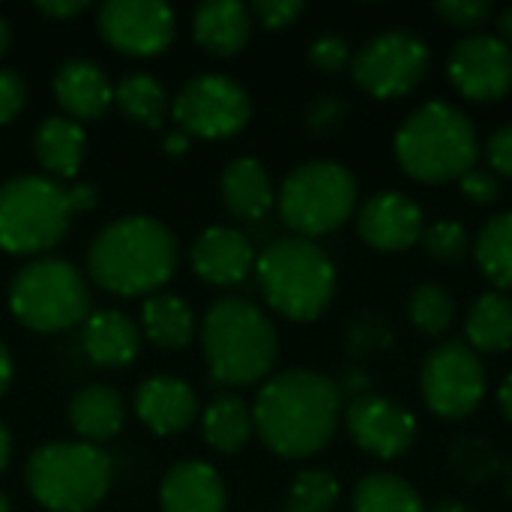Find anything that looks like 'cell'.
I'll return each mask as SVG.
<instances>
[{
	"instance_id": "6da1fadb",
	"label": "cell",
	"mask_w": 512,
	"mask_h": 512,
	"mask_svg": "<svg viewBox=\"0 0 512 512\" xmlns=\"http://www.w3.org/2000/svg\"><path fill=\"white\" fill-rule=\"evenodd\" d=\"M342 390L336 381L291 369L270 378L252 408L255 432L282 459H306L324 450L339 426Z\"/></svg>"
},
{
	"instance_id": "7a4b0ae2",
	"label": "cell",
	"mask_w": 512,
	"mask_h": 512,
	"mask_svg": "<svg viewBox=\"0 0 512 512\" xmlns=\"http://www.w3.org/2000/svg\"><path fill=\"white\" fill-rule=\"evenodd\" d=\"M180 261L177 237L153 216H123L105 225L87 249L90 279L108 294H159Z\"/></svg>"
},
{
	"instance_id": "3957f363",
	"label": "cell",
	"mask_w": 512,
	"mask_h": 512,
	"mask_svg": "<svg viewBox=\"0 0 512 512\" xmlns=\"http://www.w3.org/2000/svg\"><path fill=\"white\" fill-rule=\"evenodd\" d=\"M201 345L210 378L228 387L264 381L279 357V336L270 318L237 297L216 300L201 324Z\"/></svg>"
},
{
	"instance_id": "277c9868",
	"label": "cell",
	"mask_w": 512,
	"mask_h": 512,
	"mask_svg": "<svg viewBox=\"0 0 512 512\" xmlns=\"http://www.w3.org/2000/svg\"><path fill=\"white\" fill-rule=\"evenodd\" d=\"M255 276L270 309L291 321H315L336 294L327 252L306 237H279L255 261Z\"/></svg>"
},
{
	"instance_id": "5b68a950",
	"label": "cell",
	"mask_w": 512,
	"mask_h": 512,
	"mask_svg": "<svg viewBox=\"0 0 512 512\" xmlns=\"http://www.w3.org/2000/svg\"><path fill=\"white\" fill-rule=\"evenodd\" d=\"M477 150L474 126L447 102L417 108L396 132V159L420 183L462 180L474 168Z\"/></svg>"
},
{
	"instance_id": "8992f818",
	"label": "cell",
	"mask_w": 512,
	"mask_h": 512,
	"mask_svg": "<svg viewBox=\"0 0 512 512\" xmlns=\"http://www.w3.org/2000/svg\"><path fill=\"white\" fill-rule=\"evenodd\" d=\"M114 465L108 453L84 441H54L27 462V489L48 512H90L111 489Z\"/></svg>"
},
{
	"instance_id": "52a82bcc",
	"label": "cell",
	"mask_w": 512,
	"mask_h": 512,
	"mask_svg": "<svg viewBox=\"0 0 512 512\" xmlns=\"http://www.w3.org/2000/svg\"><path fill=\"white\" fill-rule=\"evenodd\" d=\"M9 309L27 330L60 333L90 318V288L69 261L39 258L15 273Z\"/></svg>"
},
{
	"instance_id": "ba28073f",
	"label": "cell",
	"mask_w": 512,
	"mask_h": 512,
	"mask_svg": "<svg viewBox=\"0 0 512 512\" xmlns=\"http://www.w3.org/2000/svg\"><path fill=\"white\" fill-rule=\"evenodd\" d=\"M72 210L66 186L51 177L24 174L0 183V249L9 255H39L54 249Z\"/></svg>"
},
{
	"instance_id": "9c48e42d",
	"label": "cell",
	"mask_w": 512,
	"mask_h": 512,
	"mask_svg": "<svg viewBox=\"0 0 512 512\" xmlns=\"http://www.w3.org/2000/svg\"><path fill=\"white\" fill-rule=\"evenodd\" d=\"M357 204V183L339 162H306L294 168L279 189V216L297 237L336 231Z\"/></svg>"
},
{
	"instance_id": "30bf717a",
	"label": "cell",
	"mask_w": 512,
	"mask_h": 512,
	"mask_svg": "<svg viewBox=\"0 0 512 512\" xmlns=\"http://www.w3.org/2000/svg\"><path fill=\"white\" fill-rule=\"evenodd\" d=\"M171 117L189 138H231L249 123L252 102L234 78L198 75L174 96Z\"/></svg>"
},
{
	"instance_id": "8fae6325",
	"label": "cell",
	"mask_w": 512,
	"mask_h": 512,
	"mask_svg": "<svg viewBox=\"0 0 512 512\" xmlns=\"http://www.w3.org/2000/svg\"><path fill=\"white\" fill-rule=\"evenodd\" d=\"M429 69V48L405 30H390L369 39L351 60L354 81L375 99L411 93Z\"/></svg>"
},
{
	"instance_id": "7c38bea8",
	"label": "cell",
	"mask_w": 512,
	"mask_h": 512,
	"mask_svg": "<svg viewBox=\"0 0 512 512\" xmlns=\"http://www.w3.org/2000/svg\"><path fill=\"white\" fill-rule=\"evenodd\" d=\"M426 405L447 420H462L477 411L486 396V372L477 354L462 342L435 348L420 375Z\"/></svg>"
},
{
	"instance_id": "4fadbf2b",
	"label": "cell",
	"mask_w": 512,
	"mask_h": 512,
	"mask_svg": "<svg viewBox=\"0 0 512 512\" xmlns=\"http://www.w3.org/2000/svg\"><path fill=\"white\" fill-rule=\"evenodd\" d=\"M102 39L129 57H153L174 39L177 18L162 0H108L96 12Z\"/></svg>"
},
{
	"instance_id": "5bb4252c",
	"label": "cell",
	"mask_w": 512,
	"mask_h": 512,
	"mask_svg": "<svg viewBox=\"0 0 512 512\" xmlns=\"http://www.w3.org/2000/svg\"><path fill=\"white\" fill-rule=\"evenodd\" d=\"M450 78L462 96L474 102H495L512 87V48L498 36L462 39L450 54Z\"/></svg>"
},
{
	"instance_id": "9a60e30c",
	"label": "cell",
	"mask_w": 512,
	"mask_h": 512,
	"mask_svg": "<svg viewBox=\"0 0 512 512\" xmlns=\"http://www.w3.org/2000/svg\"><path fill=\"white\" fill-rule=\"evenodd\" d=\"M348 432L366 453L396 459L414 444L417 423L405 405L366 393L348 405Z\"/></svg>"
},
{
	"instance_id": "2e32d148",
	"label": "cell",
	"mask_w": 512,
	"mask_h": 512,
	"mask_svg": "<svg viewBox=\"0 0 512 512\" xmlns=\"http://www.w3.org/2000/svg\"><path fill=\"white\" fill-rule=\"evenodd\" d=\"M357 228L369 246L402 252L423 237V210L399 192H381L360 210Z\"/></svg>"
},
{
	"instance_id": "e0dca14e",
	"label": "cell",
	"mask_w": 512,
	"mask_h": 512,
	"mask_svg": "<svg viewBox=\"0 0 512 512\" xmlns=\"http://www.w3.org/2000/svg\"><path fill=\"white\" fill-rule=\"evenodd\" d=\"M255 249L237 228H207L192 246V267L210 285H237L255 270Z\"/></svg>"
},
{
	"instance_id": "ac0fdd59",
	"label": "cell",
	"mask_w": 512,
	"mask_h": 512,
	"mask_svg": "<svg viewBox=\"0 0 512 512\" xmlns=\"http://www.w3.org/2000/svg\"><path fill=\"white\" fill-rule=\"evenodd\" d=\"M135 414L156 435H177L198 417V396L174 375H153L135 390Z\"/></svg>"
},
{
	"instance_id": "d6986e66",
	"label": "cell",
	"mask_w": 512,
	"mask_h": 512,
	"mask_svg": "<svg viewBox=\"0 0 512 512\" xmlns=\"http://www.w3.org/2000/svg\"><path fill=\"white\" fill-rule=\"evenodd\" d=\"M54 96L69 120H96L114 102V84L99 63L87 57H72L54 75Z\"/></svg>"
},
{
	"instance_id": "ffe728a7",
	"label": "cell",
	"mask_w": 512,
	"mask_h": 512,
	"mask_svg": "<svg viewBox=\"0 0 512 512\" xmlns=\"http://www.w3.org/2000/svg\"><path fill=\"white\" fill-rule=\"evenodd\" d=\"M159 504L162 512H225L228 498L216 468L186 459L162 477Z\"/></svg>"
},
{
	"instance_id": "44dd1931",
	"label": "cell",
	"mask_w": 512,
	"mask_h": 512,
	"mask_svg": "<svg viewBox=\"0 0 512 512\" xmlns=\"http://www.w3.org/2000/svg\"><path fill=\"white\" fill-rule=\"evenodd\" d=\"M249 33H252V12L240 0H204L192 15L195 42L216 57H231L243 51Z\"/></svg>"
},
{
	"instance_id": "7402d4cb",
	"label": "cell",
	"mask_w": 512,
	"mask_h": 512,
	"mask_svg": "<svg viewBox=\"0 0 512 512\" xmlns=\"http://www.w3.org/2000/svg\"><path fill=\"white\" fill-rule=\"evenodd\" d=\"M81 345H84V354L96 366L120 369L138 357L141 330L129 315H123L117 309H102V312H90V318L84 321Z\"/></svg>"
},
{
	"instance_id": "603a6c76",
	"label": "cell",
	"mask_w": 512,
	"mask_h": 512,
	"mask_svg": "<svg viewBox=\"0 0 512 512\" xmlns=\"http://www.w3.org/2000/svg\"><path fill=\"white\" fill-rule=\"evenodd\" d=\"M123 420H126L123 399L117 390L105 384H87L69 402V423L84 444L99 447L111 441L123 429Z\"/></svg>"
},
{
	"instance_id": "cb8c5ba5",
	"label": "cell",
	"mask_w": 512,
	"mask_h": 512,
	"mask_svg": "<svg viewBox=\"0 0 512 512\" xmlns=\"http://www.w3.org/2000/svg\"><path fill=\"white\" fill-rule=\"evenodd\" d=\"M222 198L225 207L246 222H255L261 216H267V210L273 207V186L270 177L264 171V165L258 159L240 156L234 162H228V168L222 171Z\"/></svg>"
},
{
	"instance_id": "d4e9b609",
	"label": "cell",
	"mask_w": 512,
	"mask_h": 512,
	"mask_svg": "<svg viewBox=\"0 0 512 512\" xmlns=\"http://www.w3.org/2000/svg\"><path fill=\"white\" fill-rule=\"evenodd\" d=\"M33 150L39 165L60 180H69L78 174L81 162H84V150H87V135L84 129L69 120V117H45L36 126L33 135Z\"/></svg>"
},
{
	"instance_id": "484cf974",
	"label": "cell",
	"mask_w": 512,
	"mask_h": 512,
	"mask_svg": "<svg viewBox=\"0 0 512 512\" xmlns=\"http://www.w3.org/2000/svg\"><path fill=\"white\" fill-rule=\"evenodd\" d=\"M144 336L168 351H180L195 336V315L186 300L174 294H153L144 303Z\"/></svg>"
},
{
	"instance_id": "4316f807",
	"label": "cell",
	"mask_w": 512,
	"mask_h": 512,
	"mask_svg": "<svg viewBox=\"0 0 512 512\" xmlns=\"http://www.w3.org/2000/svg\"><path fill=\"white\" fill-rule=\"evenodd\" d=\"M255 432L252 408L240 396H216L204 411V438L219 453H237Z\"/></svg>"
},
{
	"instance_id": "83f0119b",
	"label": "cell",
	"mask_w": 512,
	"mask_h": 512,
	"mask_svg": "<svg viewBox=\"0 0 512 512\" xmlns=\"http://www.w3.org/2000/svg\"><path fill=\"white\" fill-rule=\"evenodd\" d=\"M468 342L477 351L501 354L512 345V303L504 294H483L468 315Z\"/></svg>"
},
{
	"instance_id": "f1b7e54d",
	"label": "cell",
	"mask_w": 512,
	"mask_h": 512,
	"mask_svg": "<svg viewBox=\"0 0 512 512\" xmlns=\"http://www.w3.org/2000/svg\"><path fill=\"white\" fill-rule=\"evenodd\" d=\"M114 99L120 105V111L150 129H159L168 117V93L165 87L147 75V72H132L126 75L117 87H114Z\"/></svg>"
},
{
	"instance_id": "f546056e",
	"label": "cell",
	"mask_w": 512,
	"mask_h": 512,
	"mask_svg": "<svg viewBox=\"0 0 512 512\" xmlns=\"http://www.w3.org/2000/svg\"><path fill=\"white\" fill-rule=\"evenodd\" d=\"M354 512H426L420 495L393 474H372L354 489Z\"/></svg>"
},
{
	"instance_id": "4dcf8cb0",
	"label": "cell",
	"mask_w": 512,
	"mask_h": 512,
	"mask_svg": "<svg viewBox=\"0 0 512 512\" xmlns=\"http://www.w3.org/2000/svg\"><path fill=\"white\" fill-rule=\"evenodd\" d=\"M477 264L498 288H512V213L486 222L477 237Z\"/></svg>"
},
{
	"instance_id": "1f68e13d",
	"label": "cell",
	"mask_w": 512,
	"mask_h": 512,
	"mask_svg": "<svg viewBox=\"0 0 512 512\" xmlns=\"http://www.w3.org/2000/svg\"><path fill=\"white\" fill-rule=\"evenodd\" d=\"M408 312H411L414 327H420L426 336H438V333H444V330L453 324L456 303H453V297H450L441 285L426 282V285H420V288L411 294Z\"/></svg>"
},
{
	"instance_id": "d6a6232c",
	"label": "cell",
	"mask_w": 512,
	"mask_h": 512,
	"mask_svg": "<svg viewBox=\"0 0 512 512\" xmlns=\"http://www.w3.org/2000/svg\"><path fill=\"white\" fill-rule=\"evenodd\" d=\"M339 501V483L327 471H303L291 486V504L300 512H330Z\"/></svg>"
},
{
	"instance_id": "836d02e7",
	"label": "cell",
	"mask_w": 512,
	"mask_h": 512,
	"mask_svg": "<svg viewBox=\"0 0 512 512\" xmlns=\"http://www.w3.org/2000/svg\"><path fill=\"white\" fill-rule=\"evenodd\" d=\"M423 243H426V252L444 264H456L468 255V231L459 222H435L423 234Z\"/></svg>"
},
{
	"instance_id": "e575fe53",
	"label": "cell",
	"mask_w": 512,
	"mask_h": 512,
	"mask_svg": "<svg viewBox=\"0 0 512 512\" xmlns=\"http://www.w3.org/2000/svg\"><path fill=\"white\" fill-rule=\"evenodd\" d=\"M390 342V327L384 318L378 315H363L360 321H354L351 333H348V348L354 357H363V354H375L381 351L384 345Z\"/></svg>"
},
{
	"instance_id": "d590c367",
	"label": "cell",
	"mask_w": 512,
	"mask_h": 512,
	"mask_svg": "<svg viewBox=\"0 0 512 512\" xmlns=\"http://www.w3.org/2000/svg\"><path fill=\"white\" fill-rule=\"evenodd\" d=\"M435 9H438V15H444L456 27H477L492 15L489 0H444Z\"/></svg>"
},
{
	"instance_id": "8d00e7d4",
	"label": "cell",
	"mask_w": 512,
	"mask_h": 512,
	"mask_svg": "<svg viewBox=\"0 0 512 512\" xmlns=\"http://www.w3.org/2000/svg\"><path fill=\"white\" fill-rule=\"evenodd\" d=\"M309 60H312L321 72H339V69L348 66L351 51H348V42H345L342 36H321V39L312 42Z\"/></svg>"
},
{
	"instance_id": "74e56055",
	"label": "cell",
	"mask_w": 512,
	"mask_h": 512,
	"mask_svg": "<svg viewBox=\"0 0 512 512\" xmlns=\"http://www.w3.org/2000/svg\"><path fill=\"white\" fill-rule=\"evenodd\" d=\"M27 102V87L15 69H0V126L15 120Z\"/></svg>"
},
{
	"instance_id": "f35d334b",
	"label": "cell",
	"mask_w": 512,
	"mask_h": 512,
	"mask_svg": "<svg viewBox=\"0 0 512 512\" xmlns=\"http://www.w3.org/2000/svg\"><path fill=\"white\" fill-rule=\"evenodd\" d=\"M252 12L258 15L264 27L279 30V27H288L303 12V3L300 0H255Z\"/></svg>"
},
{
	"instance_id": "ab89813d",
	"label": "cell",
	"mask_w": 512,
	"mask_h": 512,
	"mask_svg": "<svg viewBox=\"0 0 512 512\" xmlns=\"http://www.w3.org/2000/svg\"><path fill=\"white\" fill-rule=\"evenodd\" d=\"M462 192L474 204H492L498 198V177L486 168H471L462 177Z\"/></svg>"
},
{
	"instance_id": "60d3db41",
	"label": "cell",
	"mask_w": 512,
	"mask_h": 512,
	"mask_svg": "<svg viewBox=\"0 0 512 512\" xmlns=\"http://www.w3.org/2000/svg\"><path fill=\"white\" fill-rule=\"evenodd\" d=\"M342 117H345V102H339V99H321L309 111V126L315 132H330V129H336L342 123Z\"/></svg>"
},
{
	"instance_id": "b9f144b4",
	"label": "cell",
	"mask_w": 512,
	"mask_h": 512,
	"mask_svg": "<svg viewBox=\"0 0 512 512\" xmlns=\"http://www.w3.org/2000/svg\"><path fill=\"white\" fill-rule=\"evenodd\" d=\"M489 165L498 174L512 177V123L492 135V141H489Z\"/></svg>"
},
{
	"instance_id": "7bdbcfd3",
	"label": "cell",
	"mask_w": 512,
	"mask_h": 512,
	"mask_svg": "<svg viewBox=\"0 0 512 512\" xmlns=\"http://www.w3.org/2000/svg\"><path fill=\"white\" fill-rule=\"evenodd\" d=\"M66 198H69L72 216H75V213H87V210H93V207L99 204V192H96V186H90V183H72V186L66 189Z\"/></svg>"
},
{
	"instance_id": "ee69618b",
	"label": "cell",
	"mask_w": 512,
	"mask_h": 512,
	"mask_svg": "<svg viewBox=\"0 0 512 512\" xmlns=\"http://www.w3.org/2000/svg\"><path fill=\"white\" fill-rule=\"evenodd\" d=\"M90 3L87 0H48V3H36V9L48 18H72L81 15Z\"/></svg>"
},
{
	"instance_id": "f6af8a7d",
	"label": "cell",
	"mask_w": 512,
	"mask_h": 512,
	"mask_svg": "<svg viewBox=\"0 0 512 512\" xmlns=\"http://www.w3.org/2000/svg\"><path fill=\"white\" fill-rule=\"evenodd\" d=\"M189 135L186 132H171L168 138H165V153H171V156H180V153H186V147H189Z\"/></svg>"
},
{
	"instance_id": "bcb514c9",
	"label": "cell",
	"mask_w": 512,
	"mask_h": 512,
	"mask_svg": "<svg viewBox=\"0 0 512 512\" xmlns=\"http://www.w3.org/2000/svg\"><path fill=\"white\" fill-rule=\"evenodd\" d=\"M9 384H12V357H9L6 345L0 342V396L6 393Z\"/></svg>"
},
{
	"instance_id": "7dc6e473",
	"label": "cell",
	"mask_w": 512,
	"mask_h": 512,
	"mask_svg": "<svg viewBox=\"0 0 512 512\" xmlns=\"http://www.w3.org/2000/svg\"><path fill=\"white\" fill-rule=\"evenodd\" d=\"M498 39L512 48V6H507L504 12H501V18H498Z\"/></svg>"
},
{
	"instance_id": "c3c4849f",
	"label": "cell",
	"mask_w": 512,
	"mask_h": 512,
	"mask_svg": "<svg viewBox=\"0 0 512 512\" xmlns=\"http://www.w3.org/2000/svg\"><path fill=\"white\" fill-rule=\"evenodd\" d=\"M9 459H12V435H9L6 423L0 420V471L9 465Z\"/></svg>"
},
{
	"instance_id": "681fc988",
	"label": "cell",
	"mask_w": 512,
	"mask_h": 512,
	"mask_svg": "<svg viewBox=\"0 0 512 512\" xmlns=\"http://www.w3.org/2000/svg\"><path fill=\"white\" fill-rule=\"evenodd\" d=\"M498 399H501V408H504V414L510 417L512 423V375L501 384V393H498Z\"/></svg>"
},
{
	"instance_id": "f907efd6",
	"label": "cell",
	"mask_w": 512,
	"mask_h": 512,
	"mask_svg": "<svg viewBox=\"0 0 512 512\" xmlns=\"http://www.w3.org/2000/svg\"><path fill=\"white\" fill-rule=\"evenodd\" d=\"M9 42H12V30H9V21L0 15V57L9 51Z\"/></svg>"
},
{
	"instance_id": "816d5d0a",
	"label": "cell",
	"mask_w": 512,
	"mask_h": 512,
	"mask_svg": "<svg viewBox=\"0 0 512 512\" xmlns=\"http://www.w3.org/2000/svg\"><path fill=\"white\" fill-rule=\"evenodd\" d=\"M435 512H468L465 510V504H459V501H444V504H438Z\"/></svg>"
},
{
	"instance_id": "f5cc1de1",
	"label": "cell",
	"mask_w": 512,
	"mask_h": 512,
	"mask_svg": "<svg viewBox=\"0 0 512 512\" xmlns=\"http://www.w3.org/2000/svg\"><path fill=\"white\" fill-rule=\"evenodd\" d=\"M0 512H12V507H9V498L0 492Z\"/></svg>"
},
{
	"instance_id": "db71d44e",
	"label": "cell",
	"mask_w": 512,
	"mask_h": 512,
	"mask_svg": "<svg viewBox=\"0 0 512 512\" xmlns=\"http://www.w3.org/2000/svg\"><path fill=\"white\" fill-rule=\"evenodd\" d=\"M282 512H300V510H294V507H285V510Z\"/></svg>"
}]
</instances>
